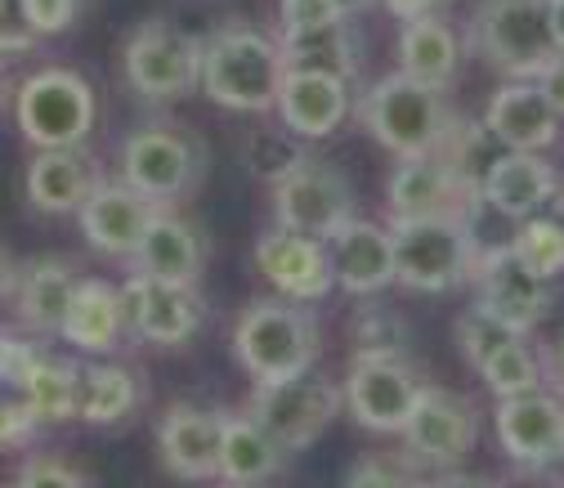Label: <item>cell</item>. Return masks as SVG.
<instances>
[{
	"label": "cell",
	"instance_id": "cell-1",
	"mask_svg": "<svg viewBox=\"0 0 564 488\" xmlns=\"http://www.w3.org/2000/svg\"><path fill=\"white\" fill-rule=\"evenodd\" d=\"M282 77H288L282 45L247 23L220 28L210 41H202L197 86L210 104L229 112H269L278 104Z\"/></svg>",
	"mask_w": 564,
	"mask_h": 488
},
{
	"label": "cell",
	"instance_id": "cell-2",
	"mask_svg": "<svg viewBox=\"0 0 564 488\" xmlns=\"http://www.w3.org/2000/svg\"><path fill=\"white\" fill-rule=\"evenodd\" d=\"M475 212L426 216V220H390L394 283L408 292H453V288L470 283L475 260L484 251L475 238Z\"/></svg>",
	"mask_w": 564,
	"mask_h": 488
},
{
	"label": "cell",
	"instance_id": "cell-3",
	"mask_svg": "<svg viewBox=\"0 0 564 488\" xmlns=\"http://www.w3.org/2000/svg\"><path fill=\"white\" fill-rule=\"evenodd\" d=\"M323 336L301 301L264 296L251 301L234 327V355L256 381H288L318 364Z\"/></svg>",
	"mask_w": 564,
	"mask_h": 488
},
{
	"label": "cell",
	"instance_id": "cell-4",
	"mask_svg": "<svg viewBox=\"0 0 564 488\" xmlns=\"http://www.w3.org/2000/svg\"><path fill=\"white\" fill-rule=\"evenodd\" d=\"M470 45L511 82H538L564 54L551 28V0H484L470 19Z\"/></svg>",
	"mask_w": 564,
	"mask_h": 488
},
{
	"label": "cell",
	"instance_id": "cell-5",
	"mask_svg": "<svg viewBox=\"0 0 564 488\" xmlns=\"http://www.w3.org/2000/svg\"><path fill=\"white\" fill-rule=\"evenodd\" d=\"M359 121L394 158H416V153L440 149L453 112H448L440 86H426V82H416L408 73H394V77H381L359 99Z\"/></svg>",
	"mask_w": 564,
	"mask_h": 488
},
{
	"label": "cell",
	"instance_id": "cell-6",
	"mask_svg": "<svg viewBox=\"0 0 564 488\" xmlns=\"http://www.w3.org/2000/svg\"><path fill=\"white\" fill-rule=\"evenodd\" d=\"M19 130L36 149H82L95 130V90L67 67H41L19 86Z\"/></svg>",
	"mask_w": 564,
	"mask_h": 488
},
{
	"label": "cell",
	"instance_id": "cell-7",
	"mask_svg": "<svg viewBox=\"0 0 564 488\" xmlns=\"http://www.w3.org/2000/svg\"><path fill=\"white\" fill-rule=\"evenodd\" d=\"M273 216L282 229L327 242L355 216V188H349V180L332 162L296 153L273 175Z\"/></svg>",
	"mask_w": 564,
	"mask_h": 488
},
{
	"label": "cell",
	"instance_id": "cell-8",
	"mask_svg": "<svg viewBox=\"0 0 564 488\" xmlns=\"http://www.w3.org/2000/svg\"><path fill=\"white\" fill-rule=\"evenodd\" d=\"M336 412H340V390L314 372L288 381H256V394L247 399V416H256L288 453L310 448L332 426Z\"/></svg>",
	"mask_w": 564,
	"mask_h": 488
},
{
	"label": "cell",
	"instance_id": "cell-9",
	"mask_svg": "<svg viewBox=\"0 0 564 488\" xmlns=\"http://www.w3.org/2000/svg\"><path fill=\"white\" fill-rule=\"evenodd\" d=\"M421 381L412 372V364L403 359V350H359L349 359V377H345V403L355 412V422L381 435H399L403 422L416 408Z\"/></svg>",
	"mask_w": 564,
	"mask_h": 488
},
{
	"label": "cell",
	"instance_id": "cell-10",
	"mask_svg": "<svg viewBox=\"0 0 564 488\" xmlns=\"http://www.w3.org/2000/svg\"><path fill=\"white\" fill-rule=\"evenodd\" d=\"M121 73L139 99H184L202 73V41L171 23H144L126 41Z\"/></svg>",
	"mask_w": 564,
	"mask_h": 488
},
{
	"label": "cell",
	"instance_id": "cell-11",
	"mask_svg": "<svg viewBox=\"0 0 564 488\" xmlns=\"http://www.w3.org/2000/svg\"><path fill=\"white\" fill-rule=\"evenodd\" d=\"M202 175V149L175 126H144L121 144V180L158 206L180 202Z\"/></svg>",
	"mask_w": 564,
	"mask_h": 488
},
{
	"label": "cell",
	"instance_id": "cell-12",
	"mask_svg": "<svg viewBox=\"0 0 564 488\" xmlns=\"http://www.w3.org/2000/svg\"><path fill=\"white\" fill-rule=\"evenodd\" d=\"M121 301H126L130 336L162 345V350H180V345H188L202 332V318H206L197 283H175V278L134 273L121 288Z\"/></svg>",
	"mask_w": 564,
	"mask_h": 488
},
{
	"label": "cell",
	"instance_id": "cell-13",
	"mask_svg": "<svg viewBox=\"0 0 564 488\" xmlns=\"http://www.w3.org/2000/svg\"><path fill=\"white\" fill-rule=\"evenodd\" d=\"M475 305H484L488 314H498L502 323H511L516 332H529L538 327L546 314H551V278H538L516 251L511 242L502 247H484L479 260H475Z\"/></svg>",
	"mask_w": 564,
	"mask_h": 488
},
{
	"label": "cell",
	"instance_id": "cell-14",
	"mask_svg": "<svg viewBox=\"0 0 564 488\" xmlns=\"http://www.w3.org/2000/svg\"><path fill=\"white\" fill-rule=\"evenodd\" d=\"M399 435L408 444V457H416L421 466H457L475 448V408L453 390L421 386L416 408Z\"/></svg>",
	"mask_w": 564,
	"mask_h": 488
},
{
	"label": "cell",
	"instance_id": "cell-15",
	"mask_svg": "<svg viewBox=\"0 0 564 488\" xmlns=\"http://www.w3.org/2000/svg\"><path fill=\"white\" fill-rule=\"evenodd\" d=\"M498 444L524 470H546L564 462V399L529 390L498 399Z\"/></svg>",
	"mask_w": 564,
	"mask_h": 488
},
{
	"label": "cell",
	"instance_id": "cell-16",
	"mask_svg": "<svg viewBox=\"0 0 564 488\" xmlns=\"http://www.w3.org/2000/svg\"><path fill=\"white\" fill-rule=\"evenodd\" d=\"M386 206L390 220H426V216H466L484 197H470L457 175L448 171V162L440 153H416V158H399L390 188H386Z\"/></svg>",
	"mask_w": 564,
	"mask_h": 488
},
{
	"label": "cell",
	"instance_id": "cell-17",
	"mask_svg": "<svg viewBox=\"0 0 564 488\" xmlns=\"http://www.w3.org/2000/svg\"><path fill=\"white\" fill-rule=\"evenodd\" d=\"M256 264L260 273L269 278V288L288 301H301V305H314L323 301L336 278H332V260H327V242L318 238H305V234H292V229H269L260 242H256Z\"/></svg>",
	"mask_w": 564,
	"mask_h": 488
},
{
	"label": "cell",
	"instance_id": "cell-18",
	"mask_svg": "<svg viewBox=\"0 0 564 488\" xmlns=\"http://www.w3.org/2000/svg\"><path fill=\"white\" fill-rule=\"evenodd\" d=\"M162 212V206L153 197H144L139 188H130L126 180L121 184H95L90 197L82 202V234L86 242L99 251V256H112V260H130L139 238H144V229L153 225V216Z\"/></svg>",
	"mask_w": 564,
	"mask_h": 488
},
{
	"label": "cell",
	"instance_id": "cell-19",
	"mask_svg": "<svg viewBox=\"0 0 564 488\" xmlns=\"http://www.w3.org/2000/svg\"><path fill=\"white\" fill-rule=\"evenodd\" d=\"M327 260L336 288L349 296H377L394 283V242L390 229L349 216L332 238H327Z\"/></svg>",
	"mask_w": 564,
	"mask_h": 488
},
{
	"label": "cell",
	"instance_id": "cell-20",
	"mask_svg": "<svg viewBox=\"0 0 564 488\" xmlns=\"http://www.w3.org/2000/svg\"><path fill=\"white\" fill-rule=\"evenodd\" d=\"M225 416L216 408H193L175 403L162 426H158V453L162 466L180 479H210L220 466V440H225Z\"/></svg>",
	"mask_w": 564,
	"mask_h": 488
},
{
	"label": "cell",
	"instance_id": "cell-21",
	"mask_svg": "<svg viewBox=\"0 0 564 488\" xmlns=\"http://www.w3.org/2000/svg\"><path fill=\"white\" fill-rule=\"evenodd\" d=\"M560 112L555 104L546 99V90L538 82H511L502 86L498 95L488 99V112H484V126L492 130L502 149H516V153H542L555 144L560 134Z\"/></svg>",
	"mask_w": 564,
	"mask_h": 488
},
{
	"label": "cell",
	"instance_id": "cell-22",
	"mask_svg": "<svg viewBox=\"0 0 564 488\" xmlns=\"http://www.w3.org/2000/svg\"><path fill=\"white\" fill-rule=\"evenodd\" d=\"M278 117L292 134L301 139H327L345 126L349 117V82L327 77V73H301V67H288L278 90Z\"/></svg>",
	"mask_w": 564,
	"mask_h": 488
},
{
	"label": "cell",
	"instance_id": "cell-23",
	"mask_svg": "<svg viewBox=\"0 0 564 488\" xmlns=\"http://www.w3.org/2000/svg\"><path fill=\"white\" fill-rule=\"evenodd\" d=\"M555 188H560L555 166L542 153H516V149H507L498 162H492L488 180H484V206L520 225V220H529V216L542 212V206L555 197Z\"/></svg>",
	"mask_w": 564,
	"mask_h": 488
},
{
	"label": "cell",
	"instance_id": "cell-24",
	"mask_svg": "<svg viewBox=\"0 0 564 488\" xmlns=\"http://www.w3.org/2000/svg\"><path fill=\"white\" fill-rule=\"evenodd\" d=\"M134 273H153V278H175V283H197L202 264H206V238L193 220L162 212L153 216V225L144 229L134 247Z\"/></svg>",
	"mask_w": 564,
	"mask_h": 488
},
{
	"label": "cell",
	"instance_id": "cell-25",
	"mask_svg": "<svg viewBox=\"0 0 564 488\" xmlns=\"http://www.w3.org/2000/svg\"><path fill=\"white\" fill-rule=\"evenodd\" d=\"M58 336L67 345H77V350H86V355H112L121 345V336H130L121 288L99 283V278H82L73 305H67V314H63Z\"/></svg>",
	"mask_w": 564,
	"mask_h": 488
},
{
	"label": "cell",
	"instance_id": "cell-26",
	"mask_svg": "<svg viewBox=\"0 0 564 488\" xmlns=\"http://www.w3.org/2000/svg\"><path fill=\"white\" fill-rule=\"evenodd\" d=\"M95 184V162L82 149H41L28 166V197L45 216H77Z\"/></svg>",
	"mask_w": 564,
	"mask_h": 488
},
{
	"label": "cell",
	"instance_id": "cell-27",
	"mask_svg": "<svg viewBox=\"0 0 564 488\" xmlns=\"http://www.w3.org/2000/svg\"><path fill=\"white\" fill-rule=\"evenodd\" d=\"M282 58L301 73H327L340 82L359 77V36L349 32V19L314 23V28H282Z\"/></svg>",
	"mask_w": 564,
	"mask_h": 488
},
{
	"label": "cell",
	"instance_id": "cell-28",
	"mask_svg": "<svg viewBox=\"0 0 564 488\" xmlns=\"http://www.w3.org/2000/svg\"><path fill=\"white\" fill-rule=\"evenodd\" d=\"M457 67H462V41L444 19L421 14V19L403 23V32H399V73L448 90Z\"/></svg>",
	"mask_w": 564,
	"mask_h": 488
},
{
	"label": "cell",
	"instance_id": "cell-29",
	"mask_svg": "<svg viewBox=\"0 0 564 488\" xmlns=\"http://www.w3.org/2000/svg\"><path fill=\"white\" fill-rule=\"evenodd\" d=\"M282 448L256 416H225V440H220V466H216V479H229V484H264L282 470Z\"/></svg>",
	"mask_w": 564,
	"mask_h": 488
},
{
	"label": "cell",
	"instance_id": "cell-30",
	"mask_svg": "<svg viewBox=\"0 0 564 488\" xmlns=\"http://www.w3.org/2000/svg\"><path fill=\"white\" fill-rule=\"evenodd\" d=\"M82 288V273L67 260H36L19 278V318L32 332H58L63 314Z\"/></svg>",
	"mask_w": 564,
	"mask_h": 488
},
{
	"label": "cell",
	"instance_id": "cell-31",
	"mask_svg": "<svg viewBox=\"0 0 564 488\" xmlns=\"http://www.w3.org/2000/svg\"><path fill=\"white\" fill-rule=\"evenodd\" d=\"M144 399L139 377L121 364H90L82 368V399H77V416L90 426H121L126 416Z\"/></svg>",
	"mask_w": 564,
	"mask_h": 488
},
{
	"label": "cell",
	"instance_id": "cell-32",
	"mask_svg": "<svg viewBox=\"0 0 564 488\" xmlns=\"http://www.w3.org/2000/svg\"><path fill=\"white\" fill-rule=\"evenodd\" d=\"M502 144L492 139V130L484 121H466V117H453L444 139H440V158L448 162V171L457 175V184L470 193V197H484V180L492 171V162H498Z\"/></svg>",
	"mask_w": 564,
	"mask_h": 488
},
{
	"label": "cell",
	"instance_id": "cell-33",
	"mask_svg": "<svg viewBox=\"0 0 564 488\" xmlns=\"http://www.w3.org/2000/svg\"><path fill=\"white\" fill-rule=\"evenodd\" d=\"M19 394L28 399V408L36 412L41 426L73 422V416H77V399H82V368L67 364V359L45 355Z\"/></svg>",
	"mask_w": 564,
	"mask_h": 488
},
{
	"label": "cell",
	"instance_id": "cell-34",
	"mask_svg": "<svg viewBox=\"0 0 564 488\" xmlns=\"http://www.w3.org/2000/svg\"><path fill=\"white\" fill-rule=\"evenodd\" d=\"M511 251L538 273V278H555L564 273V225L560 220H551V216H529V220H520V229H516V238H511Z\"/></svg>",
	"mask_w": 564,
	"mask_h": 488
},
{
	"label": "cell",
	"instance_id": "cell-35",
	"mask_svg": "<svg viewBox=\"0 0 564 488\" xmlns=\"http://www.w3.org/2000/svg\"><path fill=\"white\" fill-rule=\"evenodd\" d=\"M479 377H484V386L498 399H511V394H529V390L542 386V364L524 345V336H516V340H507L502 350L479 368Z\"/></svg>",
	"mask_w": 564,
	"mask_h": 488
},
{
	"label": "cell",
	"instance_id": "cell-36",
	"mask_svg": "<svg viewBox=\"0 0 564 488\" xmlns=\"http://www.w3.org/2000/svg\"><path fill=\"white\" fill-rule=\"evenodd\" d=\"M516 336H524V332H516V327L502 323L498 314H488L484 305H475V310L457 323V350H462V359L479 372V368H484L492 355H498L507 340H516Z\"/></svg>",
	"mask_w": 564,
	"mask_h": 488
},
{
	"label": "cell",
	"instance_id": "cell-37",
	"mask_svg": "<svg viewBox=\"0 0 564 488\" xmlns=\"http://www.w3.org/2000/svg\"><path fill=\"white\" fill-rule=\"evenodd\" d=\"M41 359H45V350H41L36 340L0 332V386L23 390V386H28V377L36 372V364H41Z\"/></svg>",
	"mask_w": 564,
	"mask_h": 488
},
{
	"label": "cell",
	"instance_id": "cell-38",
	"mask_svg": "<svg viewBox=\"0 0 564 488\" xmlns=\"http://www.w3.org/2000/svg\"><path fill=\"white\" fill-rule=\"evenodd\" d=\"M36 412L28 408V399L10 386H0V448H10V444H23L32 431H36Z\"/></svg>",
	"mask_w": 564,
	"mask_h": 488
},
{
	"label": "cell",
	"instance_id": "cell-39",
	"mask_svg": "<svg viewBox=\"0 0 564 488\" xmlns=\"http://www.w3.org/2000/svg\"><path fill=\"white\" fill-rule=\"evenodd\" d=\"M23 14L36 36H58L77 23V0H23Z\"/></svg>",
	"mask_w": 564,
	"mask_h": 488
},
{
	"label": "cell",
	"instance_id": "cell-40",
	"mask_svg": "<svg viewBox=\"0 0 564 488\" xmlns=\"http://www.w3.org/2000/svg\"><path fill=\"white\" fill-rule=\"evenodd\" d=\"M41 36L32 32L23 0H0V54H28Z\"/></svg>",
	"mask_w": 564,
	"mask_h": 488
},
{
	"label": "cell",
	"instance_id": "cell-41",
	"mask_svg": "<svg viewBox=\"0 0 564 488\" xmlns=\"http://www.w3.org/2000/svg\"><path fill=\"white\" fill-rule=\"evenodd\" d=\"M19 479L23 484H86V470H77L73 462H63L54 453H36L19 466Z\"/></svg>",
	"mask_w": 564,
	"mask_h": 488
},
{
	"label": "cell",
	"instance_id": "cell-42",
	"mask_svg": "<svg viewBox=\"0 0 564 488\" xmlns=\"http://www.w3.org/2000/svg\"><path fill=\"white\" fill-rule=\"evenodd\" d=\"M332 19H349L336 10V0H282V28H314Z\"/></svg>",
	"mask_w": 564,
	"mask_h": 488
},
{
	"label": "cell",
	"instance_id": "cell-43",
	"mask_svg": "<svg viewBox=\"0 0 564 488\" xmlns=\"http://www.w3.org/2000/svg\"><path fill=\"white\" fill-rule=\"evenodd\" d=\"M399 479H408V475L390 462H364V466L349 470V484H399Z\"/></svg>",
	"mask_w": 564,
	"mask_h": 488
},
{
	"label": "cell",
	"instance_id": "cell-44",
	"mask_svg": "<svg viewBox=\"0 0 564 488\" xmlns=\"http://www.w3.org/2000/svg\"><path fill=\"white\" fill-rule=\"evenodd\" d=\"M538 86L546 90V99H551V104H555V112L564 117V54H560V58L546 67V73L538 77Z\"/></svg>",
	"mask_w": 564,
	"mask_h": 488
},
{
	"label": "cell",
	"instance_id": "cell-45",
	"mask_svg": "<svg viewBox=\"0 0 564 488\" xmlns=\"http://www.w3.org/2000/svg\"><path fill=\"white\" fill-rule=\"evenodd\" d=\"M381 6H386L399 23H408V19H421V14H435L444 0H381Z\"/></svg>",
	"mask_w": 564,
	"mask_h": 488
},
{
	"label": "cell",
	"instance_id": "cell-46",
	"mask_svg": "<svg viewBox=\"0 0 564 488\" xmlns=\"http://www.w3.org/2000/svg\"><path fill=\"white\" fill-rule=\"evenodd\" d=\"M551 28H555V41L564 50V0H551Z\"/></svg>",
	"mask_w": 564,
	"mask_h": 488
},
{
	"label": "cell",
	"instance_id": "cell-47",
	"mask_svg": "<svg viewBox=\"0 0 564 488\" xmlns=\"http://www.w3.org/2000/svg\"><path fill=\"white\" fill-rule=\"evenodd\" d=\"M368 6H372V0H336L340 14H359V10H368Z\"/></svg>",
	"mask_w": 564,
	"mask_h": 488
},
{
	"label": "cell",
	"instance_id": "cell-48",
	"mask_svg": "<svg viewBox=\"0 0 564 488\" xmlns=\"http://www.w3.org/2000/svg\"><path fill=\"white\" fill-rule=\"evenodd\" d=\"M555 381H560V394H564V340L555 345Z\"/></svg>",
	"mask_w": 564,
	"mask_h": 488
},
{
	"label": "cell",
	"instance_id": "cell-49",
	"mask_svg": "<svg viewBox=\"0 0 564 488\" xmlns=\"http://www.w3.org/2000/svg\"><path fill=\"white\" fill-rule=\"evenodd\" d=\"M10 288V264H6V256H0V292Z\"/></svg>",
	"mask_w": 564,
	"mask_h": 488
}]
</instances>
